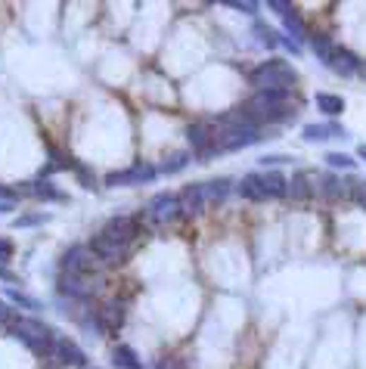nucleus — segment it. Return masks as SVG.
Masks as SVG:
<instances>
[{"mask_svg":"<svg viewBox=\"0 0 366 369\" xmlns=\"http://www.w3.org/2000/svg\"><path fill=\"white\" fill-rule=\"evenodd\" d=\"M159 174V168L150 162H140L128 171H115V174L106 177V186H137V183H150V180Z\"/></svg>","mask_w":366,"mask_h":369,"instance_id":"6","label":"nucleus"},{"mask_svg":"<svg viewBox=\"0 0 366 369\" xmlns=\"http://www.w3.org/2000/svg\"><path fill=\"white\" fill-rule=\"evenodd\" d=\"M13 258V242L10 239H0V264H6Z\"/></svg>","mask_w":366,"mask_h":369,"instance_id":"34","label":"nucleus"},{"mask_svg":"<svg viewBox=\"0 0 366 369\" xmlns=\"http://www.w3.org/2000/svg\"><path fill=\"white\" fill-rule=\"evenodd\" d=\"M62 273H93L97 267V258H93L90 246H72L62 255Z\"/></svg>","mask_w":366,"mask_h":369,"instance_id":"7","label":"nucleus"},{"mask_svg":"<svg viewBox=\"0 0 366 369\" xmlns=\"http://www.w3.org/2000/svg\"><path fill=\"white\" fill-rule=\"evenodd\" d=\"M326 66H329L332 72H338V75H354L357 68H360V59H357L351 50H341V47H336V53H332V59L326 62Z\"/></svg>","mask_w":366,"mask_h":369,"instance_id":"15","label":"nucleus"},{"mask_svg":"<svg viewBox=\"0 0 366 369\" xmlns=\"http://www.w3.org/2000/svg\"><path fill=\"white\" fill-rule=\"evenodd\" d=\"M320 190H323L326 199H341V195H348V186L341 183V180H338L336 174H326V177H323V183H320Z\"/></svg>","mask_w":366,"mask_h":369,"instance_id":"22","label":"nucleus"},{"mask_svg":"<svg viewBox=\"0 0 366 369\" xmlns=\"http://www.w3.org/2000/svg\"><path fill=\"white\" fill-rule=\"evenodd\" d=\"M103 236H106V239H112V242H121V246H128V242L137 236V224H134V217L118 214V217H112V221H106Z\"/></svg>","mask_w":366,"mask_h":369,"instance_id":"10","label":"nucleus"},{"mask_svg":"<svg viewBox=\"0 0 366 369\" xmlns=\"http://www.w3.org/2000/svg\"><path fill=\"white\" fill-rule=\"evenodd\" d=\"M181 208L186 211V214H199L202 208H205V190H202V183H190L181 190Z\"/></svg>","mask_w":366,"mask_h":369,"instance_id":"14","label":"nucleus"},{"mask_svg":"<svg viewBox=\"0 0 366 369\" xmlns=\"http://www.w3.org/2000/svg\"><path fill=\"white\" fill-rule=\"evenodd\" d=\"M90 251H93V258H97V261H103V264H109V267H115V264H121V261H124V255H128V246L106 239L103 233H99V236H93Z\"/></svg>","mask_w":366,"mask_h":369,"instance_id":"8","label":"nucleus"},{"mask_svg":"<svg viewBox=\"0 0 366 369\" xmlns=\"http://www.w3.org/2000/svg\"><path fill=\"white\" fill-rule=\"evenodd\" d=\"M357 155H360V159L366 162V143H360V146H357Z\"/></svg>","mask_w":366,"mask_h":369,"instance_id":"36","label":"nucleus"},{"mask_svg":"<svg viewBox=\"0 0 366 369\" xmlns=\"http://www.w3.org/2000/svg\"><path fill=\"white\" fill-rule=\"evenodd\" d=\"M255 35H258V41H261L264 47H270V50H274V47L279 44V37H276V35H270V28H267V25H255Z\"/></svg>","mask_w":366,"mask_h":369,"instance_id":"27","label":"nucleus"},{"mask_svg":"<svg viewBox=\"0 0 366 369\" xmlns=\"http://www.w3.org/2000/svg\"><path fill=\"white\" fill-rule=\"evenodd\" d=\"M248 81H252L258 90H289L295 84V72H292V66L286 59L274 56V59L261 62L258 68H252Z\"/></svg>","mask_w":366,"mask_h":369,"instance_id":"2","label":"nucleus"},{"mask_svg":"<svg viewBox=\"0 0 366 369\" xmlns=\"http://www.w3.org/2000/svg\"><path fill=\"white\" fill-rule=\"evenodd\" d=\"M97 326H99V332H118V329L124 326V304L121 301L103 304L97 313Z\"/></svg>","mask_w":366,"mask_h":369,"instance_id":"11","label":"nucleus"},{"mask_svg":"<svg viewBox=\"0 0 366 369\" xmlns=\"http://www.w3.org/2000/svg\"><path fill=\"white\" fill-rule=\"evenodd\" d=\"M53 357L66 366H87V354L72 341V339H56L53 341Z\"/></svg>","mask_w":366,"mask_h":369,"instance_id":"12","label":"nucleus"},{"mask_svg":"<svg viewBox=\"0 0 366 369\" xmlns=\"http://www.w3.org/2000/svg\"><path fill=\"white\" fill-rule=\"evenodd\" d=\"M317 106L326 115H341L345 112V99L336 97V93H317Z\"/></svg>","mask_w":366,"mask_h":369,"instance_id":"18","label":"nucleus"},{"mask_svg":"<svg viewBox=\"0 0 366 369\" xmlns=\"http://www.w3.org/2000/svg\"><path fill=\"white\" fill-rule=\"evenodd\" d=\"M307 140H332V137H345V131L338 124H307L305 128Z\"/></svg>","mask_w":366,"mask_h":369,"instance_id":"17","label":"nucleus"},{"mask_svg":"<svg viewBox=\"0 0 366 369\" xmlns=\"http://www.w3.org/2000/svg\"><path fill=\"white\" fill-rule=\"evenodd\" d=\"M186 137H190V143H193V149L199 152V159L202 162H208V159H214L221 149L214 146V131H208L205 124H193L190 131H186Z\"/></svg>","mask_w":366,"mask_h":369,"instance_id":"9","label":"nucleus"},{"mask_svg":"<svg viewBox=\"0 0 366 369\" xmlns=\"http://www.w3.org/2000/svg\"><path fill=\"white\" fill-rule=\"evenodd\" d=\"M186 164H190V155H186V152H174L165 164H161V171H165V174H174V171H183Z\"/></svg>","mask_w":366,"mask_h":369,"instance_id":"26","label":"nucleus"},{"mask_svg":"<svg viewBox=\"0 0 366 369\" xmlns=\"http://www.w3.org/2000/svg\"><path fill=\"white\" fill-rule=\"evenodd\" d=\"M202 190H205V202H212V205H221V202L230 195V180H227V177L208 180V183H202Z\"/></svg>","mask_w":366,"mask_h":369,"instance_id":"16","label":"nucleus"},{"mask_svg":"<svg viewBox=\"0 0 366 369\" xmlns=\"http://www.w3.org/2000/svg\"><path fill=\"white\" fill-rule=\"evenodd\" d=\"M59 292L75 298V301H87V298L97 295V279H93L90 273H62Z\"/></svg>","mask_w":366,"mask_h":369,"instance_id":"5","label":"nucleus"},{"mask_svg":"<svg viewBox=\"0 0 366 369\" xmlns=\"http://www.w3.org/2000/svg\"><path fill=\"white\" fill-rule=\"evenodd\" d=\"M0 199H4V202H13V199H16V190H10V186H0Z\"/></svg>","mask_w":366,"mask_h":369,"instance_id":"35","label":"nucleus"},{"mask_svg":"<svg viewBox=\"0 0 366 369\" xmlns=\"http://www.w3.org/2000/svg\"><path fill=\"white\" fill-rule=\"evenodd\" d=\"M286 193H289L295 202H305V199H310V183H307V177L295 174V177L289 180V190H286Z\"/></svg>","mask_w":366,"mask_h":369,"instance_id":"23","label":"nucleus"},{"mask_svg":"<svg viewBox=\"0 0 366 369\" xmlns=\"http://www.w3.org/2000/svg\"><path fill=\"white\" fill-rule=\"evenodd\" d=\"M310 44H314L317 56H320L323 62H329V59H332V53H336V44H332L326 35H314V37H310Z\"/></svg>","mask_w":366,"mask_h":369,"instance_id":"24","label":"nucleus"},{"mask_svg":"<svg viewBox=\"0 0 366 369\" xmlns=\"http://www.w3.org/2000/svg\"><path fill=\"white\" fill-rule=\"evenodd\" d=\"M283 22H286V28H289V35H292V37H298V41H301V35H305V22H301V16L295 13V6H292V10L286 13V16H283Z\"/></svg>","mask_w":366,"mask_h":369,"instance_id":"25","label":"nucleus"},{"mask_svg":"<svg viewBox=\"0 0 366 369\" xmlns=\"http://www.w3.org/2000/svg\"><path fill=\"white\" fill-rule=\"evenodd\" d=\"M146 214H150V221L152 224H174L177 217L183 214V208H181V199H177L174 193H159L155 199L150 202V208H146Z\"/></svg>","mask_w":366,"mask_h":369,"instance_id":"4","label":"nucleus"},{"mask_svg":"<svg viewBox=\"0 0 366 369\" xmlns=\"http://www.w3.org/2000/svg\"><path fill=\"white\" fill-rule=\"evenodd\" d=\"M22 190H25V193H31V195H41V199H66V195H62L59 190H56V186H50V183H47V180H35V183H28V186H22Z\"/></svg>","mask_w":366,"mask_h":369,"instance_id":"21","label":"nucleus"},{"mask_svg":"<svg viewBox=\"0 0 366 369\" xmlns=\"http://www.w3.org/2000/svg\"><path fill=\"white\" fill-rule=\"evenodd\" d=\"M13 208V202H0V211H10Z\"/></svg>","mask_w":366,"mask_h":369,"instance_id":"37","label":"nucleus"},{"mask_svg":"<svg viewBox=\"0 0 366 369\" xmlns=\"http://www.w3.org/2000/svg\"><path fill=\"white\" fill-rule=\"evenodd\" d=\"M112 363L118 369H143V366H140V360H137V354L130 348H124V344L112 351Z\"/></svg>","mask_w":366,"mask_h":369,"instance_id":"20","label":"nucleus"},{"mask_svg":"<svg viewBox=\"0 0 366 369\" xmlns=\"http://www.w3.org/2000/svg\"><path fill=\"white\" fill-rule=\"evenodd\" d=\"M224 6H233V10H239V13H255V10H258L255 0H227Z\"/></svg>","mask_w":366,"mask_h":369,"instance_id":"30","label":"nucleus"},{"mask_svg":"<svg viewBox=\"0 0 366 369\" xmlns=\"http://www.w3.org/2000/svg\"><path fill=\"white\" fill-rule=\"evenodd\" d=\"M258 140H261L258 124L248 121V115H245L243 106L233 109L230 115H224V128L214 133V146L221 149V152H224V149H245V146L258 143Z\"/></svg>","mask_w":366,"mask_h":369,"instance_id":"1","label":"nucleus"},{"mask_svg":"<svg viewBox=\"0 0 366 369\" xmlns=\"http://www.w3.org/2000/svg\"><path fill=\"white\" fill-rule=\"evenodd\" d=\"M16 339L25 344L28 351H35V354H53V332L50 326H44L41 320H16Z\"/></svg>","mask_w":366,"mask_h":369,"instance_id":"3","label":"nucleus"},{"mask_svg":"<svg viewBox=\"0 0 366 369\" xmlns=\"http://www.w3.org/2000/svg\"><path fill=\"white\" fill-rule=\"evenodd\" d=\"M16 323V313L6 301H0V326H13Z\"/></svg>","mask_w":366,"mask_h":369,"instance_id":"31","label":"nucleus"},{"mask_svg":"<svg viewBox=\"0 0 366 369\" xmlns=\"http://www.w3.org/2000/svg\"><path fill=\"white\" fill-rule=\"evenodd\" d=\"M239 193H243V199L248 202H267L261 193V183H258V174H248L243 183H239Z\"/></svg>","mask_w":366,"mask_h":369,"instance_id":"19","label":"nucleus"},{"mask_svg":"<svg viewBox=\"0 0 366 369\" xmlns=\"http://www.w3.org/2000/svg\"><path fill=\"white\" fill-rule=\"evenodd\" d=\"M329 164H332V168H351V159H348V155H341V152H332L329 155Z\"/></svg>","mask_w":366,"mask_h":369,"instance_id":"32","label":"nucleus"},{"mask_svg":"<svg viewBox=\"0 0 366 369\" xmlns=\"http://www.w3.org/2000/svg\"><path fill=\"white\" fill-rule=\"evenodd\" d=\"M41 224H47V214H22V217H16V226H41Z\"/></svg>","mask_w":366,"mask_h":369,"instance_id":"28","label":"nucleus"},{"mask_svg":"<svg viewBox=\"0 0 366 369\" xmlns=\"http://www.w3.org/2000/svg\"><path fill=\"white\" fill-rule=\"evenodd\" d=\"M258 183H261L264 199H283L286 190H289V180L279 174V171H270V174H258Z\"/></svg>","mask_w":366,"mask_h":369,"instance_id":"13","label":"nucleus"},{"mask_svg":"<svg viewBox=\"0 0 366 369\" xmlns=\"http://www.w3.org/2000/svg\"><path fill=\"white\" fill-rule=\"evenodd\" d=\"M267 6H270V10H274L276 16H286V13L292 10V4H289V0H270Z\"/></svg>","mask_w":366,"mask_h":369,"instance_id":"33","label":"nucleus"},{"mask_svg":"<svg viewBox=\"0 0 366 369\" xmlns=\"http://www.w3.org/2000/svg\"><path fill=\"white\" fill-rule=\"evenodd\" d=\"M6 298H13L16 304H22V308H28V310H37V308H41L35 298H31V295H22V292H6Z\"/></svg>","mask_w":366,"mask_h":369,"instance_id":"29","label":"nucleus"}]
</instances>
